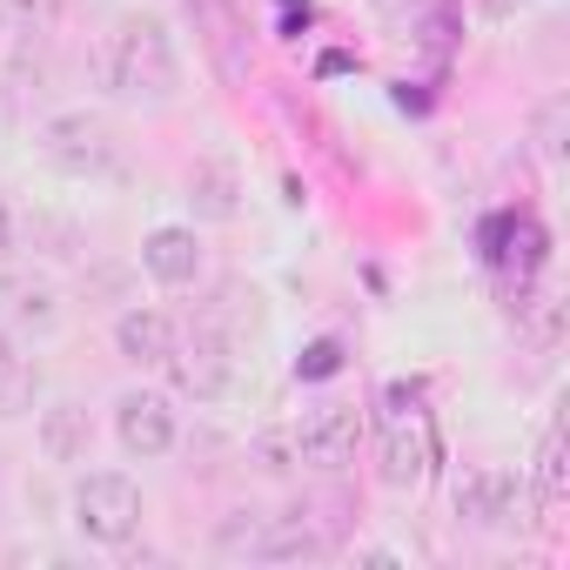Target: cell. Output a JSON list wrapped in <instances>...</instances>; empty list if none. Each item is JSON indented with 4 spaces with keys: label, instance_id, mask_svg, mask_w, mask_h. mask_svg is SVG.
<instances>
[{
    "label": "cell",
    "instance_id": "6da1fadb",
    "mask_svg": "<svg viewBox=\"0 0 570 570\" xmlns=\"http://www.w3.org/2000/svg\"><path fill=\"white\" fill-rule=\"evenodd\" d=\"M95 75H101V88H108L115 101H168L175 81H181V61H175L168 28L148 21V14H135V21H121V28L101 41Z\"/></svg>",
    "mask_w": 570,
    "mask_h": 570
},
{
    "label": "cell",
    "instance_id": "7a4b0ae2",
    "mask_svg": "<svg viewBox=\"0 0 570 570\" xmlns=\"http://www.w3.org/2000/svg\"><path fill=\"white\" fill-rule=\"evenodd\" d=\"M175 396L188 403H222L228 383H235V343L215 330V323H195V330H175V350L161 356Z\"/></svg>",
    "mask_w": 570,
    "mask_h": 570
},
{
    "label": "cell",
    "instance_id": "3957f363",
    "mask_svg": "<svg viewBox=\"0 0 570 570\" xmlns=\"http://www.w3.org/2000/svg\"><path fill=\"white\" fill-rule=\"evenodd\" d=\"M75 530H81L88 543H101V550H121V543L141 530V490H135V476H121V470H88V476L75 483Z\"/></svg>",
    "mask_w": 570,
    "mask_h": 570
},
{
    "label": "cell",
    "instance_id": "277c9868",
    "mask_svg": "<svg viewBox=\"0 0 570 570\" xmlns=\"http://www.w3.org/2000/svg\"><path fill=\"white\" fill-rule=\"evenodd\" d=\"M41 155H48V168L88 181V175H108V168H115V135H108L101 115L68 108V115H48V121H41Z\"/></svg>",
    "mask_w": 570,
    "mask_h": 570
},
{
    "label": "cell",
    "instance_id": "5b68a950",
    "mask_svg": "<svg viewBox=\"0 0 570 570\" xmlns=\"http://www.w3.org/2000/svg\"><path fill=\"white\" fill-rule=\"evenodd\" d=\"M430 456H436V443H430L423 410H416V403L403 410V390H390V416H383V483H390V490L423 483V476H430Z\"/></svg>",
    "mask_w": 570,
    "mask_h": 570
},
{
    "label": "cell",
    "instance_id": "8992f818",
    "mask_svg": "<svg viewBox=\"0 0 570 570\" xmlns=\"http://www.w3.org/2000/svg\"><path fill=\"white\" fill-rule=\"evenodd\" d=\"M115 443H121L135 463L168 456V450H175V410H168V396H155V390H128V396L115 403Z\"/></svg>",
    "mask_w": 570,
    "mask_h": 570
},
{
    "label": "cell",
    "instance_id": "52a82bcc",
    "mask_svg": "<svg viewBox=\"0 0 570 570\" xmlns=\"http://www.w3.org/2000/svg\"><path fill=\"white\" fill-rule=\"evenodd\" d=\"M356 443H363V416L343 410V403H330V410L303 416V430H296V463H309V470H350V463H356Z\"/></svg>",
    "mask_w": 570,
    "mask_h": 570
},
{
    "label": "cell",
    "instance_id": "ba28073f",
    "mask_svg": "<svg viewBox=\"0 0 570 570\" xmlns=\"http://www.w3.org/2000/svg\"><path fill=\"white\" fill-rule=\"evenodd\" d=\"M517 476L510 470H470L463 483H456V517L463 523H476V530H503V523H517Z\"/></svg>",
    "mask_w": 570,
    "mask_h": 570
},
{
    "label": "cell",
    "instance_id": "9c48e42d",
    "mask_svg": "<svg viewBox=\"0 0 570 570\" xmlns=\"http://www.w3.org/2000/svg\"><path fill=\"white\" fill-rule=\"evenodd\" d=\"M141 268L161 282V289H188V282L202 275V242H195V228H181V222L155 228V235L141 242Z\"/></svg>",
    "mask_w": 570,
    "mask_h": 570
},
{
    "label": "cell",
    "instance_id": "30bf717a",
    "mask_svg": "<svg viewBox=\"0 0 570 570\" xmlns=\"http://www.w3.org/2000/svg\"><path fill=\"white\" fill-rule=\"evenodd\" d=\"M188 208H195V222H235L242 215V175L215 155L195 161L188 168Z\"/></svg>",
    "mask_w": 570,
    "mask_h": 570
},
{
    "label": "cell",
    "instance_id": "8fae6325",
    "mask_svg": "<svg viewBox=\"0 0 570 570\" xmlns=\"http://www.w3.org/2000/svg\"><path fill=\"white\" fill-rule=\"evenodd\" d=\"M115 350L135 363V370H161V356L175 350V323L161 309H121L115 323Z\"/></svg>",
    "mask_w": 570,
    "mask_h": 570
},
{
    "label": "cell",
    "instance_id": "7c38bea8",
    "mask_svg": "<svg viewBox=\"0 0 570 570\" xmlns=\"http://www.w3.org/2000/svg\"><path fill=\"white\" fill-rule=\"evenodd\" d=\"M316 550H323V537H316V523H309L303 510L262 517V530H255V543H248V557H262V563H296V557H316Z\"/></svg>",
    "mask_w": 570,
    "mask_h": 570
},
{
    "label": "cell",
    "instance_id": "4fadbf2b",
    "mask_svg": "<svg viewBox=\"0 0 570 570\" xmlns=\"http://www.w3.org/2000/svg\"><path fill=\"white\" fill-rule=\"evenodd\" d=\"M88 443H95V423H88L81 403H55V410L41 416V450H48V463H88Z\"/></svg>",
    "mask_w": 570,
    "mask_h": 570
},
{
    "label": "cell",
    "instance_id": "5bb4252c",
    "mask_svg": "<svg viewBox=\"0 0 570 570\" xmlns=\"http://www.w3.org/2000/svg\"><path fill=\"white\" fill-rule=\"evenodd\" d=\"M0 296H8V309L28 323V330H55L61 323V303L41 275H0Z\"/></svg>",
    "mask_w": 570,
    "mask_h": 570
},
{
    "label": "cell",
    "instance_id": "9a60e30c",
    "mask_svg": "<svg viewBox=\"0 0 570 570\" xmlns=\"http://www.w3.org/2000/svg\"><path fill=\"white\" fill-rule=\"evenodd\" d=\"M530 503H537V510H557V503H563V430H557V423H550V430H543V443H537Z\"/></svg>",
    "mask_w": 570,
    "mask_h": 570
},
{
    "label": "cell",
    "instance_id": "2e32d148",
    "mask_svg": "<svg viewBox=\"0 0 570 570\" xmlns=\"http://www.w3.org/2000/svg\"><path fill=\"white\" fill-rule=\"evenodd\" d=\"M35 390H41V376H35L21 356H8V363H0V416H21V410H35Z\"/></svg>",
    "mask_w": 570,
    "mask_h": 570
},
{
    "label": "cell",
    "instance_id": "e0dca14e",
    "mask_svg": "<svg viewBox=\"0 0 570 570\" xmlns=\"http://www.w3.org/2000/svg\"><path fill=\"white\" fill-rule=\"evenodd\" d=\"M255 530H262V517H255V510H235V523H222V537H215V543H222V550H248V543H255Z\"/></svg>",
    "mask_w": 570,
    "mask_h": 570
},
{
    "label": "cell",
    "instance_id": "ac0fdd59",
    "mask_svg": "<svg viewBox=\"0 0 570 570\" xmlns=\"http://www.w3.org/2000/svg\"><path fill=\"white\" fill-rule=\"evenodd\" d=\"M336 370H343V343H316L303 356V376H336Z\"/></svg>",
    "mask_w": 570,
    "mask_h": 570
},
{
    "label": "cell",
    "instance_id": "d6986e66",
    "mask_svg": "<svg viewBox=\"0 0 570 570\" xmlns=\"http://www.w3.org/2000/svg\"><path fill=\"white\" fill-rule=\"evenodd\" d=\"M476 14H483V21H517L523 0H476Z\"/></svg>",
    "mask_w": 570,
    "mask_h": 570
},
{
    "label": "cell",
    "instance_id": "ffe728a7",
    "mask_svg": "<svg viewBox=\"0 0 570 570\" xmlns=\"http://www.w3.org/2000/svg\"><path fill=\"white\" fill-rule=\"evenodd\" d=\"M14 255V215H8V202H0V262Z\"/></svg>",
    "mask_w": 570,
    "mask_h": 570
},
{
    "label": "cell",
    "instance_id": "44dd1931",
    "mask_svg": "<svg viewBox=\"0 0 570 570\" xmlns=\"http://www.w3.org/2000/svg\"><path fill=\"white\" fill-rule=\"evenodd\" d=\"M370 8H376V14H403V8H410V0H370Z\"/></svg>",
    "mask_w": 570,
    "mask_h": 570
},
{
    "label": "cell",
    "instance_id": "7402d4cb",
    "mask_svg": "<svg viewBox=\"0 0 570 570\" xmlns=\"http://www.w3.org/2000/svg\"><path fill=\"white\" fill-rule=\"evenodd\" d=\"M8 356H14V343H8V330H0V363H8Z\"/></svg>",
    "mask_w": 570,
    "mask_h": 570
},
{
    "label": "cell",
    "instance_id": "603a6c76",
    "mask_svg": "<svg viewBox=\"0 0 570 570\" xmlns=\"http://www.w3.org/2000/svg\"><path fill=\"white\" fill-rule=\"evenodd\" d=\"M0 35H8V0H0Z\"/></svg>",
    "mask_w": 570,
    "mask_h": 570
}]
</instances>
